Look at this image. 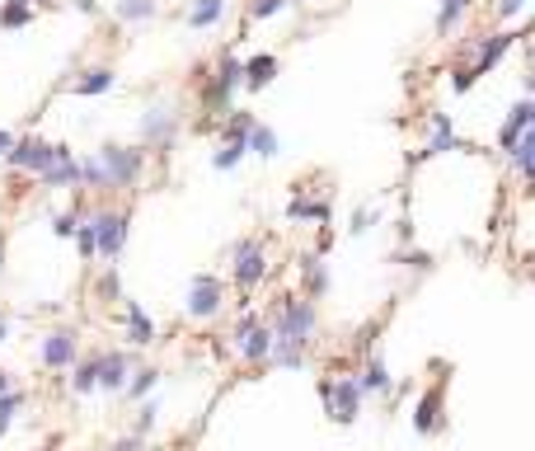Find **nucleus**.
Listing matches in <instances>:
<instances>
[{
  "instance_id": "13",
  "label": "nucleus",
  "mask_w": 535,
  "mask_h": 451,
  "mask_svg": "<svg viewBox=\"0 0 535 451\" xmlns=\"http://www.w3.org/2000/svg\"><path fill=\"white\" fill-rule=\"evenodd\" d=\"M413 432H418V438H442V432H446V376L432 391H423V399H418Z\"/></svg>"
},
{
  "instance_id": "38",
  "label": "nucleus",
  "mask_w": 535,
  "mask_h": 451,
  "mask_svg": "<svg viewBox=\"0 0 535 451\" xmlns=\"http://www.w3.org/2000/svg\"><path fill=\"white\" fill-rule=\"evenodd\" d=\"M282 10H291V0H249V5H244V14H249V20H273V14H282Z\"/></svg>"
},
{
  "instance_id": "16",
  "label": "nucleus",
  "mask_w": 535,
  "mask_h": 451,
  "mask_svg": "<svg viewBox=\"0 0 535 451\" xmlns=\"http://www.w3.org/2000/svg\"><path fill=\"white\" fill-rule=\"evenodd\" d=\"M296 269H300V292H306L310 301H324L329 296V263H324V254H300L296 259Z\"/></svg>"
},
{
  "instance_id": "57",
  "label": "nucleus",
  "mask_w": 535,
  "mask_h": 451,
  "mask_svg": "<svg viewBox=\"0 0 535 451\" xmlns=\"http://www.w3.org/2000/svg\"><path fill=\"white\" fill-rule=\"evenodd\" d=\"M291 5H306V0H291Z\"/></svg>"
},
{
  "instance_id": "2",
  "label": "nucleus",
  "mask_w": 535,
  "mask_h": 451,
  "mask_svg": "<svg viewBox=\"0 0 535 451\" xmlns=\"http://www.w3.org/2000/svg\"><path fill=\"white\" fill-rule=\"evenodd\" d=\"M320 399H324V414H329V419L347 428V423L362 419L366 391H362L357 372H339V376H320Z\"/></svg>"
},
{
  "instance_id": "27",
  "label": "nucleus",
  "mask_w": 535,
  "mask_h": 451,
  "mask_svg": "<svg viewBox=\"0 0 535 451\" xmlns=\"http://www.w3.org/2000/svg\"><path fill=\"white\" fill-rule=\"evenodd\" d=\"M113 14H118L123 24H150L160 14V5H156V0H118Z\"/></svg>"
},
{
  "instance_id": "10",
  "label": "nucleus",
  "mask_w": 535,
  "mask_h": 451,
  "mask_svg": "<svg viewBox=\"0 0 535 451\" xmlns=\"http://www.w3.org/2000/svg\"><path fill=\"white\" fill-rule=\"evenodd\" d=\"M226 306V282L216 273H193L188 282V301H183V310H188V320H216Z\"/></svg>"
},
{
  "instance_id": "19",
  "label": "nucleus",
  "mask_w": 535,
  "mask_h": 451,
  "mask_svg": "<svg viewBox=\"0 0 535 451\" xmlns=\"http://www.w3.org/2000/svg\"><path fill=\"white\" fill-rule=\"evenodd\" d=\"M123 320H127V343L132 348H150V343H156V320L141 310V301L123 296Z\"/></svg>"
},
{
  "instance_id": "12",
  "label": "nucleus",
  "mask_w": 535,
  "mask_h": 451,
  "mask_svg": "<svg viewBox=\"0 0 535 451\" xmlns=\"http://www.w3.org/2000/svg\"><path fill=\"white\" fill-rule=\"evenodd\" d=\"M174 141H179V109L174 104H150L146 118H141V146L164 156V150H174Z\"/></svg>"
},
{
  "instance_id": "14",
  "label": "nucleus",
  "mask_w": 535,
  "mask_h": 451,
  "mask_svg": "<svg viewBox=\"0 0 535 451\" xmlns=\"http://www.w3.org/2000/svg\"><path fill=\"white\" fill-rule=\"evenodd\" d=\"M80 358V334L76 329H52L38 339V362L47 372H66V366H76Z\"/></svg>"
},
{
  "instance_id": "22",
  "label": "nucleus",
  "mask_w": 535,
  "mask_h": 451,
  "mask_svg": "<svg viewBox=\"0 0 535 451\" xmlns=\"http://www.w3.org/2000/svg\"><path fill=\"white\" fill-rule=\"evenodd\" d=\"M277 71H282V61H277L273 52L249 57V61H244V90H268V85L277 80Z\"/></svg>"
},
{
  "instance_id": "48",
  "label": "nucleus",
  "mask_w": 535,
  "mask_h": 451,
  "mask_svg": "<svg viewBox=\"0 0 535 451\" xmlns=\"http://www.w3.org/2000/svg\"><path fill=\"white\" fill-rule=\"evenodd\" d=\"M10 150H14V132L0 127V156H10Z\"/></svg>"
},
{
  "instance_id": "31",
  "label": "nucleus",
  "mask_w": 535,
  "mask_h": 451,
  "mask_svg": "<svg viewBox=\"0 0 535 451\" xmlns=\"http://www.w3.org/2000/svg\"><path fill=\"white\" fill-rule=\"evenodd\" d=\"M71 391H76V395H90V391H99V353H94V358H85V362L76 358V376H71Z\"/></svg>"
},
{
  "instance_id": "35",
  "label": "nucleus",
  "mask_w": 535,
  "mask_h": 451,
  "mask_svg": "<svg viewBox=\"0 0 535 451\" xmlns=\"http://www.w3.org/2000/svg\"><path fill=\"white\" fill-rule=\"evenodd\" d=\"M33 24V5L28 0H10V5H0V28H28Z\"/></svg>"
},
{
  "instance_id": "3",
  "label": "nucleus",
  "mask_w": 535,
  "mask_h": 451,
  "mask_svg": "<svg viewBox=\"0 0 535 451\" xmlns=\"http://www.w3.org/2000/svg\"><path fill=\"white\" fill-rule=\"evenodd\" d=\"M90 226H94V259H118L127 249V236H132V212L127 207H94L85 212Z\"/></svg>"
},
{
  "instance_id": "8",
  "label": "nucleus",
  "mask_w": 535,
  "mask_h": 451,
  "mask_svg": "<svg viewBox=\"0 0 535 451\" xmlns=\"http://www.w3.org/2000/svg\"><path fill=\"white\" fill-rule=\"evenodd\" d=\"M66 156H76L66 141H43V137H14V150H10V170H24V174H43V170H52L57 160Z\"/></svg>"
},
{
  "instance_id": "20",
  "label": "nucleus",
  "mask_w": 535,
  "mask_h": 451,
  "mask_svg": "<svg viewBox=\"0 0 535 451\" xmlns=\"http://www.w3.org/2000/svg\"><path fill=\"white\" fill-rule=\"evenodd\" d=\"M287 221H315V226H329V221H333V203H329V197H306V193H296L291 203H287Z\"/></svg>"
},
{
  "instance_id": "56",
  "label": "nucleus",
  "mask_w": 535,
  "mask_h": 451,
  "mask_svg": "<svg viewBox=\"0 0 535 451\" xmlns=\"http://www.w3.org/2000/svg\"><path fill=\"white\" fill-rule=\"evenodd\" d=\"M531 203H535V183H531Z\"/></svg>"
},
{
  "instance_id": "45",
  "label": "nucleus",
  "mask_w": 535,
  "mask_h": 451,
  "mask_svg": "<svg viewBox=\"0 0 535 451\" xmlns=\"http://www.w3.org/2000/svg\"><path fill=\"white\" fill-rule=\"evenodd\" d=\"M522 10H526V0H498V5H493V14H498V20H503V24H512L516 14H522Z\"/></svg>"
},
{
  "instance_id": "46",
  "label": "nucleus",
  "mask_w": 535,
  "mask_h": 451,
  "mask_svg": "<svg viewBox=\"0 0 535 451\" xmlns=\"http://www.w3.org/2000/svg\"><path fill=\"white\" fill-rule=\"evenodd\" d=\"M141 442H146V438H137V432H132V438H118L108 451H141Z\"/></svg>"
},
{
  "instance_id": "24",
  "label": "nucleus",
  "mask_w": 535,
  "mask_h": 451,
  "mask_svg": "<svg viewBox=\"0 0 535 451\" xmlns=\"http://www.w3.org/2000/svg\"><path fill=\"white\" fill-rule=\"evenodd\" d=\"M38 183H43V189H80V160H76V156L57 160L52 170L38 174Z\"/></svg>"
},
{
  "instance_id": "54",
  "label": "nucleus",
  "mask_w": 535,
  "mask_h": 451,
  "mask_svg": "<svg viewBox=\"0 0 535 451\" xmlns=\"http://www.w3.org/2000/svg\"><path fill=\"white\" fill-rule=\"evenodd\" d=\"M0 269H5V245H0Z\"/></svg>"
},
{
  "instance_id": "28",
  "label": "nucleus",
  "mask_w": 535,
  "mask_h": 451,
  "mask_svg": "<svg viewBox=\"0 0 535 451\" xmlns=\"http://www.w3.org/2000/svg\"><path fill=\"white\" fill-rule=\"evenodd\" d=\"M156 386H160V372H156V366H132V376H127L123 395H127V399H146Z\"/></svg>"
},
{
  "instance_id": "23",
  "label": "nucleus",
  "mask_w": 535,
  "mask_h": 451,
  "mask_svg": "<svg viewBox=\"0 0 535 451\" xmlns=\"http://www.w3.org/2000/svg\"><path fill=\"white\" fill-rule=\"evenodd\" d=\"M113 85H118V76H113V66H90V71H80L76 80H71V90L76 94H108Z\"/></svg>"
},
{
  "instance_id": "15",
  "label": "nucleus",
  "mask_w": 535,
  "mask_h": 451,
  "mask_svg": "<svg viewBox=\"0 0 535 451\" xmlns=\"http://www.w3.org/2000/svg\"><path fill=\"white\" fill-rule=\"evenodd\" d=\"M357 381H362V391H366V395H380V399H390V395H395V376H390L386 358H380V348L366 343V362H362Z\"/></svg>"
},
{
  "instance_id": "53",
  "label": "nucleus",
  "mask_w": 535,
  "mask_h": 451,
  "mask_svg": "<svg viewBox=\"0 0 535 451\" xmlns=\"http://www.w3.org/2000/svg\"><path fill=\"white\" fill-rule=\"evenodd\" d=\"M28 5H52V0H28Z\"/></svg>"
},
{
  "instance_id": "7",
  "label": "nucleus",
  "mask_w": 535,
  "mask_h": 451,
  "mask_svg": "<svg viewBox=\"0 0 535 451\" xmlns=\"http://www.w3.org/2000/svg\"><path fill=\"white\" fill-rule=\"evenodd\" d=\"M230 343H236V353L249 362V366H268V353H273V329L259 310L240 306V320H236V334H230Z\"/></svg>"
},
{
  "instance_id": "9",
  "label": "nucleus",
  "mask_w": 535,
  "mask_h": 451,
  "mask_svg": "<svg viewBox=\"0 0 535 451\" xmlns=\"http://www.w3.org/2000/svg\"><path fill=\"white\" fill-rule=\"evenodd\" d=\"M451 150H475V146H465V141L456 137L451 113L432 109V113H427V141L409 156V170H418V165H427V160H437V156H451Z\"/></svg>"
},
{
  "instance_id": "36",
  "label": "nucleus",
  "mask_w": 535,
  "mask_h": 451,
  "mask_svg": "<svg viewBox=\"0 0 535 451\" xmlns=\"http://www.w3.org/2000/svg\"><path fill=\"white\" fill-rule=\"evenodd\" d=\"M395 263H404L409 273H432V263H437V259H432L427 249H395Z\"/></svg>"
},
{
  "instance_id": "32",
  "label": "nucleus",
  "mask_w": 535,
  "mask_h": 451,
  "mask_svg": "<svg viewBox=\"0 0 535 451\" xmlns=\"http://www.w3.org/2000/svg\"><path fill=\"white\" fill-rule=\"evenodd\" d=\"M268 366H287V372H300V366H306V348H296V343H277V339H273Z\"/></svg>"
},
{
  "instance_id": "18",
  "label": "nucleus",
  "mask_w": 535,
  "mask_h": 451,
  "mask_svg": "<svg viewBox=\"0 0 535 451\" xmlns=\"http://www.w3.org/2000/svg\"><path fill=\"white\" fill-rule=\"evenodd\" d=\"M132 366H137V362H132L127 353H118V348H113V353H99V391L118 395V391L127 386Z\"/></svg>"
},
{
  "instance_id": "34",
  "label": "nucleus",
  "mask_w": 535,
  "mask_h": 451,
  "mask_svg": "<svg viewBox=\"0 0 535 451\" xmlns=\"http://www.w3.org/2000/svg\"><path fill=\"white\" fill-rule=\"evenodd\" d=\"M244 156H249V146H244V141H221V146H216V156H212V165H216L221 174H230Z\"/></svg>"
},
{
  "instance_id": "39",
  "label": "nucleus",
  "mask_w": 535,
  "mask_h": 451,
  "mask_svg": "<svg viewBox=\"0 0 535 451\" xmlns=\"http://www.w3.org/2000/svg\"><path fill=\"white\" fill-rule=\"evenodd\" d=\"M80 221H85V207H80V203H76L71 212H61V216H52V230H57V236H61V240H71V236H76V226H80Z\"/></svg>"
},
{
  "instance_id": "17",
  "label": "nucleus",
  "mask_w": 535,
  "mask_h": 451,
  "mask_svg": "<svg viewBox=\"0 0 535 451\" xmlns=\"http://www.w3.org/2000/svg\"><path fill=\"white\" fill-rule=\"evenodd\" d=\"M531 118H535V99L526 94V99H516V104L507 109V123L498 127V150H503V156L516 146V137H522V132L531 127Z\"/></svg>"
},
{
  "instance_id": "6",
  "label": "nucleus",
  "mask_w": 535,
  "mask_h": 451,
  "mask_svg": "<svg viewBox=\"0 0 535 451\" xmlns=\"http://www.w3.org/2000/svg\"><path fill=\"white\" fill-rule=\"evenodd\" d=\"M236 90H244V61L226 47L221 61H216V71L207 76V85H203V109L207 113H230Z\"/></svg>"
},
{
  "instance_id": "33",
  "label": "nucleus",
  "mask_w": 535,
  "mask_h": 451,
  "mask_svg": "<svg viewBox=\"0 0 535 451\" xmlns=\"http://www.w3.org/2000/svg\"><path fill=\"white\" fill-rule=\"evenodd\" d=\"M80 189L108 193V174H104V165H99V156H85V160H80Z\"/></svg>"
},
{
  "instance_id": "26",
  "label": "nucleus",
  "mask_w": 535,
  "mask_h": 451,
  "mask_svg": "<svg viewBox=\"0 0 535 451\" xmlns=\"http://www.w3.org/2000/svg\"><path fill=\"white\" fill-rule=\"evenodd\" d=\"M244 146H249V156H259V160H273L277 150H282V141H277V132L268 127V123H254V127H249V137H244Z\"/></svg>"
},
{
  "instance_id": "5",
  "label": "nucleus",
  "mask_w": 535,
  "mask_h": 451,
  "mask_svg": "<svg viewBox=\"0 0 535 451\" xmlns=\"http://www.w3.org/2000/svg\"><path fill=\"white\" fill-rule=\"evenodd\" d=\"M99 165L108 174V189H137L146 174V146H123V141H104L99 146Z\"/></svg>"
},
{
  "instance_id": "40",
  "label": "nucleus",
  "mask_w": 535,
  "mask_h": 451,
  "mask_svg": "<svg viewBox=\"0 0 535 451\" xmlns=\"http://www.w3.org/2000/svg\"><path fill=\"white\" fill-rule=\"evenodd\" d=\"M475 85H479V76H475L465 61H460V66H451V90H456V94H470Z\"/></svg>"
},
{
  "instance_id": "44",
  "label": "nucleus",
  "mask_w": 535,
  "mask_h": 451,
  "mask_svg": "<svg viewBox=\"0 0 535 451\" xmlns=\"http://www.w3.org/2000/svg\"><path fill=\"white\" fill-rule=\"evenodd\" d=\"M76 245H80V254H85V259H94V226H90V216L76 226Z\"/></svg>"
},
{
  "instance_id": "51",
  "label": "nucleus",
  "mask_w": 535,
  "mask_h": 451,
  "mask_svg": "<svg viewBox=\"0 0 535 451\" xmlns=\"http://www.w3.org/2000/svg\"><path fill=\"white\" fill-rule=\"evenodd\" d=\"M10 339V320H0V343H5Z\"/></svg>"
},
{
  "instance_id": "49",
  "label": "nucleus",
  "mask_w": 535,
  "mask_h": 451,
  "mask_svg": "<svg viewBox=\"0 0 535 451\" xmlns=\"http://www.w3.org/2000/svg\"><path fill=\"white\" fill-rule=\"evenodd\" d=\"M76 5L85 10V14H94V10H99V0H76Z\"/></svg>"
},
{
  "instance_id": "21",
  "label": "nucleus",
  "mask_w": 535,
  "mask_h": 451,
  "mask_svg": "<svg viewBox=\"0 0 535 451\" xmlns=\"http://www.w3.org/2000/svg\"><path fill=\"white\" fill-rule=\"evenodd\" d=\"M507 165L522 183H535V127H526L522 137H516V146L507 150Z\"/></svg>"
},
{
  "instance_id": "47",
  "label": "nucleus",
  "mask_w": 535,
  "mask_h": 451,
  "mask_svg": "<svg viewBox=\"0 0 535 451\" xmlns=\"http://www.w3.org/2000/svg\"><path fill=\"white\" fill-rule=\"evenodd\" d=\"M399 245H413V221H409V216H399Z\"/></svg>"
},
{
  "instance_id": "42",
  "label": "nucleus",
  "mask_w": 535,
  "mask_h": 451,
  "mask_svg": "<svg viewBox=\"0 0 535 451\" xmlns=\"http://www.w3.org/2000/svg\"><path fill=\"white\" fill-rule=\"evenodd\" d=\"M156 419H160V405H156V399H146V405L137 409V428H132V432H137V438H146V432L156 428Z\"/></svg>"
},
{
  "instance_id": "1",
  "label": "nucleus",
  "mask_w": 535,
  "mask_h": 451,
  "mask_svg": "<svg viewBox=\"0 0 535 451\" xmlns=\"http://www.w3.org/2000/svg\"><path fill=\"white\" fill-rule=\"evenodd\" d=\"M277 343H296V348H310L315 343V329H320V306L306 296V292H291V296H277L273 301V320H268Z\"/></svg>"
},
{
  "instance_id": "29",
  "label": "nucleus",
  "mask_w": 535,
  "mask_h": 451,
  "mask_svg": "<svg viewBox=\"0 0 535 451\" xmlns=\"http://www.w3.org/2000/svg\"><path fill=\"white\" fill-rule=\"evenodd\" d=\"M254 123H259V118H254L249 109H230V113H226V123H221V141H244Z\"/></svg>"
},
{
  "instance_id": "55",
  "label": "nucleus",
  "mask_w": 535,
  "mask_h": 451,
  "mask_svg": "<svg viewBox=\"0 0 535 451\" xmlns=\"http://www.w3.org/2000/svg\"><path fill=\"white\" fill-rule=\"evenodd\" d=\"M531 282H535V254H531Z\"/></svg>"
},
{
  "instance_id": "52",
  "label": "nucleus",
  "mask_w": 535,
  "mask_h": 451,
  "mask_svg": "<svg viewBox=\"0 0 535 451\" xmlns=\"http://www.w3.org/2000/svg\"><path fill=\"white\" fill-rule=\"evenodd\" d=\"M0 391H10V372H0Z\"/></svg>"
},
{
  "instance_id": "58",
  "label": "nucleus",
  "mask_w": 535,
  "mask_h": 451,
  "mask_svg": "<svg viewBox=\"0 0 535 451\" xmlns=\"http://www.w3.org/2000/svg\"><path fill=\"white\" fill-rule=\"evenodd\" d=\"M47 451H57V447H47Z\"/></svg>"
},
{
  "instance_id": "37",
  "label": "nucleus",
  "mask_w": 535,
  "mask_h": 451,
  "mask_svg": "<svg viewBox=\"0 0 535 451\" xmlns=\"http://www.w3.org/2000/svg\"><path fill=\"white\" fill-rule=\"evenodd\" d=\"M376 221H380V207H357L353 216H347V230H353V236H371Z\"/></svg>"
},
{
  "instance_id": "30",
  "label": "nucleus",
  "mask_w": 535,
  "mask_h": 451,
  "mask_svg": "<svg viewBox=\"0 0 535 451\" xmlns=\"http://www.w3.org/2000/svg\"><path fill=\"white\" fill-rule=\"evenodd\" d=\"M226 14V0H193L188 10V28H212Z\"/></svg>"
},
{
  "instance_id": "41",
  "label": "nucleus",
  "mask_w": 535,
  "mask_h": 451,
  "mask_svg": "<svg viewBox=\"0 0 535 451\" xmlns=\"http://www.w3.org/2000/svg\"><path fill=\"white\" fill-rule=\"evenodd\" d=\"M99 296H104V301H123V278H118L113 263H108V273L99 278Z\"/></svg>"
},
{
  "instance_id": "4",
  "label": "nucleus",
  "mask_w": 535,
  "mask_h": 451,
  "mask_svg": "<svg viewBox=\"0 0 535 451\" xmlns=\"http://www.w3.org/2000/svg\"><path fill=\"white\" fill-rule=\"evenodd\" d=\"M263 278H268V249L259 236H244L230 245V282L240 287V296H254L263 287Z\"/></svg>"
},
{
  "instance_id": "50",
  "label": "nucleus",
  "mask_w": 535,
  "mask_h": 451,
  "mask_svg": "<svg viewBox=\"0 0 535 451\" xmlns=\"http://www.w3.org/2000/svg\"><path fill=\"white\" fill-rule=\"evenodd\" d=\"M526 94L535 99V66H531V76H526Z\"/></svg>"
},
{
  "instance_id": "25",
  "label": "nucleus",
  "mask_w": 535,
  "mask_h": 451,
  "mask_svg": "<svg viewBox=\"0 0 535 451\" xmlns=\"http://www.w3.org/2000/svg\"><path fill=\"white\" fill-rule=\"evenodd\" d=\"M470 5L475 0H442V10H437V38H451V33H456L460 24H465V14H470Z\"/></svg>"
},
{
  "instance_id": "43",
  "label": "nucleus",
  "mask_w": 535,
  "mask_h": 451,
  "mask_svg": "<svg viewBox=\"0 0 535 451\" xmlns=\"http://www.w3.org/2000/svg\"><path fill=\"white\" fill-rule=\"evenodd\" d=\"M14 409H24V391H0V423H10Z\"/></svg>"
},
{
  "instance_id": "11",
  "label": "nucleus",
  "mask_w": 535,
  "mask_h": 451,
  "mask_svg": "<svg viewBox=\"0 0 535 451\" xmlns=\"http://www.w3.org/2000/svg\"><path fill=\"white\" fill-rule=\"evenodd\" d=\"M516 38H522V33H512V28H493V33H479V38H470V43H465V52H475L470 71H475V76H489L493 66L516 47Z\"/></svg>"
}]
</instances>
